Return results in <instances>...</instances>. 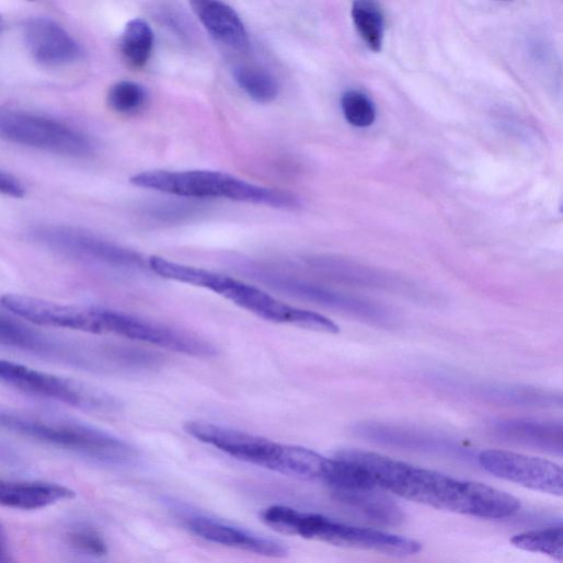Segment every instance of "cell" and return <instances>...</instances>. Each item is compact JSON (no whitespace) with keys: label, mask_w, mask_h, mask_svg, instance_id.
I'll list each match as a JSON object with an SVG mask.
<instances>
[{"label":"cell","mask_w":563,"mask_h":563,"mask_svg":"<svg viewBox=\"0 0 563 563\" xmlns=\"http://www.w3.org/2000/svg\"><path fill=\"white\" fill-rule=\"evenodd\" d=\"M0 344L30 352H48L51 343L27 325L0 314Z\"/></svg>","instance_id":"cell-25"},{"label":"cell","mask_w":563,"mask_h":563,"mask_svg":"<svg viewBox=\"0 0 563 563\" xmlns=\"http://www.w3.org/2000/svg\"><path fill=\"white\" fill-rule=\"evenodd\" d=\"M377 490L334 491V493L338 501L376 522L392 526L403 522L405 516L402 509L391 498Z\"/></svg>","instance_id":"cell-18"},{"label":"cell","mask_w":563,"mask_h":563,"mask_svg":"<svg viewBox=\"0 0 563 563\" xmlns=\"http://www.w3.org/2000/svg\"><path fill=\"white\" fill-rule=\"evenodd\" d=\"M99 335L111 334L177 354L210 359L217 348L187 331L170 328L127 313L94 308Z\"/></svg>","instance_id":"cell-9"},{"label":"cell","mask_w":563,"mask_h":563,"mask_svg":"<svg viewBox=\"0 0 563 563\" xmlns=\"http://www.w3.org/2000/svg\"><path fill=\"white\" fill-rule=\"evenodd\" d=\"M0 139L70 158H88L94 145L82 131L51 117L0 110Z\"/></svg>","instance_id":"cell-7"},{"label":"cell","mask_w":563,"mask_h":563,"mask_svg":"<svg viewBox=\"0 0 563 563\" xmlns=\"http://www.w3.org/2000/svg\"><path fill=\"white\" fill-rule=\"evenodd\" d=\"M235 266L250 278L287 297L377 323L389 321L387 311L375 303L317 285L288 272L242 258Z\"/></svg>","instance_id":"cell-6"},{"label":"cell","mask_w":563,"mask_h":563,"mask_svg":"<svg viewBox=\"0 0 563 563\" xmlns=\"http://www.w3.org/2000/svg\"><path fill=\"white\" fill-rule=\"evenodd\" d=\"M510 542L518 549L547 554L553 559H563L562 526H554L539 530H531L516 535Z\"/></svg>","instance_id":"cell-24"},{"label":"cell","mask_w":563,"mask_h":563,"mask_svg":"<svg viewBox=\"0 0 563 563\" xmlns=\"http://www.w3.org/2000/svg\"><path fill=\"white\" fill-rule=\"evenodd\" d=\"M187 435L240 461L288 476L323 481L330 459L311 449L206 422H187Z\"/></svg>","instance_id":"cell-3"},{"label":"cell","mask_w":563,"mask_h":563,"mask_svg":"<svg viewBox=\"0 0 563 563\" xmlns=\"http://www.w3.org/2000/svg\"><path fill=\"white\" fill-rule=\"evenodd\" d=\"M0 383L88 411L107 412L116 405L108 395L81 382L8 360H0Z\"/></svg>","instance_id":"cell-10"},{"label":"cell","mask_w":563,"mask_h":563,"mask_svg":"<svg viewBox=\"0 0 563 563\" xmlns=\"http://www.w3.org/2000/svg\"><path fill=\"white\" fill-rule=\"evenodd\" d=\"M148 265L153 273L161 277L208 290L266 322L332 335L341 332L338 325L332 320L282 302L262 289L235 277L177 263L158 255L150 256Z\"/></svg>","instance_id":"cell-1"},{"label":"cell","mask_w":563,"mask_h":563,"mask_svg":"<svg viewBox=\"0 0 563 563\" xmlns=\"http://www.w3.org/2000/svg\"><path fill=\"white\" fill-rule=\"evenodd\" d=\"M499 2H508V0H499Z\"/></svg>","instance_id":"cell-32"},{"label":"cell","mask_w":563,"mask_h":563,"mask_svg":"<svg viewBox=\"0 0 563 563\" xmlns=\"http://www.w3.org/2000/svg\"><path fill=\"white\" fill-rule=\"evenodd\" d=\"M346 120L354 127H371L377 119V108L371 99L357 90L347 91L341 101Z\"/></svg>","instance_id":"cell-27"},{"label":"cell","mask_w":563,"mask_h":563,"mask_svg":"<svg viewBox=\"0 0 563 563\" xmlns=\"http://www.w3.org/2000/svg\"><path fill=\"white\" fill-rule=\"evenodd\" d=\"M0 194L22 198L26 194V188L15 175L0 170Z\"/></svg>","instance_id":"cell-30"},{"label":"cell","mask_w":563,"mask_h":563,"mask_svg":"<svg viewBox=\"0 0 563 563\" xmlns=\"http://www.w3.org/2000/svg\"><path fill=\"white\" fill-rule=\"evenodd\" d=\"M484 470L527 489L561 496L563 473L560 466L545 459L506 450H486L479 456Z\"/></svg>","instance_id":"cell-12"},{"label":"cell","mask_w":563,"mask_h":563,"mask_svg":"<svg viewBox=\"0 0 563 563\" xmlns=\"http://www.w3.org/2000/svg\"><path fill=\"white\" fill-rule=\"evenodd\" d=\"M150 215L161 220H172V218H183L194 214L195 206L183 205V204H162L160 206H153Z\"/></svg>","instance_id":"cell-29"},{"label":"cell","mask_w":563,"mask_h":563,"mask_svg":"<svg viewBox=\"0 0 563 563\" xmlns=\"http://www.w3.org/2000/svg\"><path fill=\"white\" fill-rule=\"evenodd\" d=\"M0 306L39 326L99 334L94 309L64 306L19 295L0 298Z\"/></svg>","instance_id":"cell-13"},{"label":"cell","mask_w":563,"mask_h":563,"mask_svg":"<svg viewBox=\"0 0 563 563\" xmlns=\"http://www.w3.org/2000/svg\"><path fill=\"white\" fill-rule=\"evenodd\" d=\"M13 561V553L10 543L8 530L2 521H0V563H9Z\"/></svg>","instance_id":"cell-31"},{"label":"cell","mask_w":563,"mask_h":563,"mask_svg":"<svg viewBox=\"0 0 563 563\" xmlns=\"http://www.w3.org/2000/svg\"><path fill=\"white\" fill-rule=\"evenodd\" d=\"M352 16L355 27L368 49L375 54L381 53L386 34V21L376 0H355Z\"/></svg>","instance_id":"cell-20"},{"label":"cell","mask_w":563,"mask_h":563,"mask_svg":"<svg viewBox=\"0 0 563 563\" xmlns=\"http://www.w3.org/2000/svg\"><path fill=\"white\" fill-rule=\"evenodd\" d=\"M153 46V32L147 22L134 20L127 24L120 43V51L130 68L142 69L152 55Z\"/></svg>","instance_id":"cell-21"},{"label":"cell","mask_w":563,"mask_h":563,"mask_svg":"<svg viewBox=\"0 0 563 563\" xmlns=\"http://www.w3.org/2000/svg\"><path fill=\"white\" fill-rule=\"evenodd\" d=\"M33 240L69 258L116 269L141 271L148 258L141 253L99 234L72 226H39L31 231Z\"/></svg>","instance_id":"cell-8"},{"label":"cell","mask_w":563,"mask_h":563,"mask_svg":"<svg viewBox=\"0 0 563 563\" xmlns=\"http://www.w3.org/2000/svg\"><path fill=\"white\" fill-rule=\"evenodd\" d=\"M130 183L189 199H229L278 209L301 206L300 198L289 192L256 185L219 171H147L130 177Z\"/></svg>","instance_id":"cell-4"},{"label":"cell","mask_w":563,"mask_h":563,"mask_svg":"<svg viewBox=\"0 0 563 563\" xmlns=\"http://www.w3.org/2000/svg\"><path fill=\"white\" fill-rule=\"evenodd\" d=\"M189 3L215 42L237 53L249 49V36L242 21L222 0H189Z\"/></svg>","instance_id":"cell-16"},{"label":"cell","mask_w":563,"mask_h":563,"mask_svg":"<svg viewBox=\"0 0 563 563\" xmlns=\"http://www.w3.org/2000/svg\"><path fill=\"white\" fill-rule=\"evenodd\" d=\"M233 79L238 87L258 104H269L278 95V85L275 79L261 68L238 67L233 71Z\"/></svg>","instance_id":"cell-23"},{"label":"cell","mask_w":563,"mask_h":563,"mask_svg":"<svg viewBox=\"0 0 563 563\" xmlns=\"http://www.w3.org/2000/svg\"><path fill=\"white\" fill-rule=\"evenodd\" d=\"M303 533L307 539L392 555H411L422 550L421 543L413 539L377 529L351 526L320 514H312L309 517Z\"/></svg>","instance_id":"cell-11"},{"label":"cell","mask_w":563,"mask_h":563,"mask_svg":"<svg viewBox=\"0 0 563 563\" xmlns=\"http://www.w3.org/2000/svg\"><path fill=\"white\" fill-rule=\"evenodd\" d=\"M338 457L360 466L378 489L438 509L473 515L478 482L456 480L374 452L346 450Z\"/></svg>","instance_id":"cell-2"},{"label":"cell","mask_w":563,"mask_h":563,"mask_svg":"<svg viewBox=\"0 0 563 563\" xmlns=\"http://www.w3.org/2000/svg\"><path fill=\"white\" fill-rule=\"evenodd\" d=\"M147 102L146 89L135 82H119L112 87L107 95L108 106L120 115H135L145 108Z\"/></svg>","instance_id":"cell-26"},{"label":"cell","mask_w":563,"mask_h":563,"mask_svg":"<svg viewBox=\"0 0 563 563\" xmlns=\"http://www.w3.org/2000/svg\"><path fill=\"white\" fill-rule=\"evenodd\" d=\"M67 543L77 552L91 556H103L108 552L107 543L94 527L77 524L66 533Z\"/></svg>","instance_id":"cell-28"},{"label":"cell","mask_w":563,"mask_h":563,"mask_svg":"<svg viewBox=\"0 0 563 563\" xmlns=\"http://www.w3.org/2000/svg\"><path fill=\"white\" fill-rule=\"evenodd\" d=\"M74 497L76 492L61 484L0 479V506L8 508L36 510Z\"/></svg>","instance_id":"cell-17"},{"label":"cell","mask_w":563,"mask_h":563,"mask_svg":"<svg viewBox=\"0 0 563 563\" xmlns=\"http://www.w3.org/2000/svg\"><path fill=\"white\" fill-rule=\"evenodd\" d=\"M0 427L106 464L127 466L139 457L136 448L125 440L73 421L0 412Z\"/></svg>","instance_id":"cell-5"},{"label":"cell","mask_w":563,"mask_h":563,"mask_svg":"<svg viewBox=\"0 0 563 563\" xmlns=\"http://www.w3.org/2000/svg\"><path fill=\"white\" fill-rule=\"evenodd\" d=\"M24 38L33 58L46 67H65L77 62L82 49L59 24L49 19H35L24 27Z\"/></svg>","instance_id":"cell-15"},{"label":"cell","mask_w":563,"mask_h":563,"mask_svg":"<svg viewBox=\"0 0 563 563\" xmlns=\"http://www.w3.org/2000/svg\"><path fill=\"white\" fill-rule=\"evenodd\" d=\"M306 262L311 269L332 279L349 282L353 285L368 286L370 288L389 286L387 276L343 258L319 256L308 258Z\"/></svg>","instance_id":"cell-19"},{"label":"cell","mask_w":563,"mask_h":563,"mask_svg":"<svg viewBox=\"0 0 563 563\" xmlns=\"http://www.w3.org/2000/svg\"><path fill=\"white\" fill-rule=\"evenodd\" d=\"M184 524L195 536L216 544L269 558H285L289 553L284 543L207 516L187 515Z\"/></svg>","instance_id":"cell-14"},{"label":"cell","mask_w":563,"mask_h":563,"mask_svg":"<svg viewBox=\"0 0 563 563\" xmlns=\"http://www.w3.org/2000/svg\"><path fill=\"white\" fill-rule=\"evenodd\" d=\"M499 433L506 437L524 443L542 447L547 450H562V429L561 426L530 423V422H508L501 426Z\"/></svg>","instance_id":"cell-22"}]
</instances>
